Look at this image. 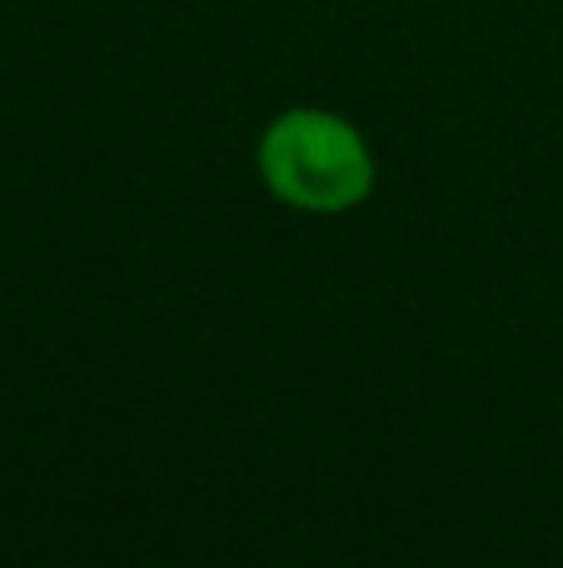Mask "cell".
Returning a JSON list of instances; mask_svg holds the SVG:
<instances>
[{
  "instance_id": "cell-1",
  "label": "cell",
  "mask_w": 563,
  "mask_h": 568,
  "mask_svg": "<svg viewBox=\"0 0 563 568\" xmlns=\"http://www.w3.org/2000/svg\"><path fill=\"white\" fill-rule=\"evenodd\" d=\"M255 165L265 190L305 215H345L375 195V150L355 120L319 105L275 115L259 135Z\"/></svg>"
}]
</instances>
